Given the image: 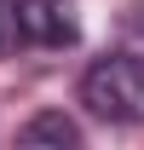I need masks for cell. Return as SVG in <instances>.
<instances>
[{
  "label": "cell",
  "instance_id": "cell-1",
  "mask_svg": "<svg viewBox=\"0 0 144 150\" xmlns=\"http://www.w3.org/2000/svg\"><path fill=\"white\" fill-rule=\"evenodd\" d=\"M81 104H87L98 121L138 127L144 121V58H133V52L98 58V64L81 75Z\"/></svg>",
  "mask_w": 144,
  "mask_h": 150
},
{
  "label": "cell",
  "instance_id": "cell-2",
  "mask_svg": "<svg viewBox=\"0 0 144 150\" xmlns=\"http://www.w3.org/2000/svg\"><path fill=\"white\" fill-rule=\"evenodd\" d=\"M12 29H18V52L29 46H75L81 40V18L75 0H6Z\"/></svg>",
  "mask_w": 144,
  "mask_h": 150
},
{
  "label": "cell",
  "instance_id": "cell-3",
  "mask_svg": "<svg viewBox=\"0 0 144 150\" xmlns=\"http://www.w3.org/2000/svg\"><path fill=\"white\" fill-rule=\"evenodd\" d=\"M18 139H23V144H81V127H75L69 115L46 110V115H35V121H29Z\"/></svg>",
  "mask_w": 144,
  "mask_h": 150
}]
</instances>
